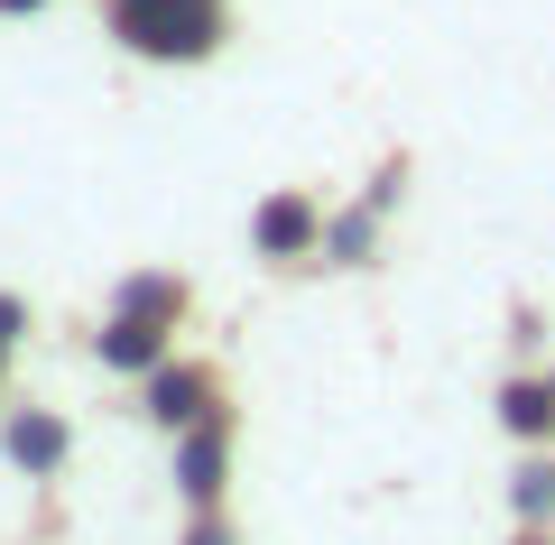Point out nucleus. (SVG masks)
Wrapping results in <instances>:
<instances>
[{
  "label": "nucleus",
  "instance_id": "nucleus-1",
  "mask_svg": "<svg viewBox=\"0 0 555 545\" xmlns=\"http://www.w3.org/2000/svg\"><path fill=\"white\" fill-rule=\"evenodd\" d=\"M222 28H232L222 0H112V38L130 47V56H149V65H195V56H214Z\"/></svg>",
  "mask_w": 555,
  "mask_h": 545
},
{
  "label": "nucleus",
  "instance_id": "nucleus-2",
  "mask_svg": "<svg viewBox=\"0 0 555 545\" xmlns=\"http://www.w3.org/2000/svg\"><path fill=\"white\" fill-rule=\"evenodd\" d=\"M315 241H324V222H315V204H306V195H269L250 213V250L259 259H306Z\"/></svg>",
  "mask_w": 555,
  "mask_h": 545
},
{
  "label": "nucleus",
  "instance_id": "nucleus-3",
  "mask_svg": "<svg viewBox=\"0 0 555 545\" xmlns=\"http://www.w3.org/2000/svg\"><path fill=\"white\" fill-rule=\"evenodd\" d=\"M222 463H232V434H222V416L185 426V453H177V490H185L195 508H214V490H222Z\"/></svg>",
  "mask_w": 555,
  "mask_h": 545
},
{
  "label": "nucleus",
  "instance_id": "nucleus-4",
  "mask_svg": "<svg viewBox=\"0 0 555 545\" xmlns=\"http://www.w3.org/2000/svg\"><path fill=\"white\" fill-rule=\"evenodd\" d=\"M204 407H214V379L204 371H149V416H158V426H204Z\"/></svg>",
  "mask_w": 555,
  "mask_h": 545
},
{
  "label": "nucleus",
  "instance_id": "nucleus-5",
  "mask_svg": "<svg viewBox=\"0 0 555 545\" xmlns=\"http://www.w3.org/2000/svg\"><path fill=\"white\" fill-rule=\"evenodd\" d=\"M93 351L112 361V371H158V361H167V324H149V314H112Z\"/></svg>",
  "mask_w": 555,
  "mask_h": 545
},
{
  "label": "nucleus",
  "instance_id": "nucleus-6",
  "mask_svg": "<svg viewBox=\"0 0 555 545\" xmlns=\"http://www.w3.org/2000/svg\"><path fill=\"white\" fill-rule=\"evenodd\" d=\"M0 444H10V463H20V471H56V463H65V416L28 407V416L0 426Z\"/></svg>",
  "mask_w": 555,
  "mask_h": 545
},
{
  "label": "nucleus",
  "instance_id": "nucleus-7",
  "mask_svg": "<svg viewBox=\"0 0 555 545\" xmlns=\"http://www.w3.org/2000/svg\"><path fill=\"white\" fill-rule=\"evenodd\" d=\"M500 426L509 434H555V389H537V379L500 389Z\"/></svg>",
  "mask_w": 555,
  "mask_h": 545
},
{
  "label": "nucleus",
  "instance_id": "nucleus-8",
  "mask_svg": "<svg viewBox=\"0 0 555 545\" xmlns=\"http://www.w3.org/2000/svg\"><path fill=\"white\" fill-rule=\"evenodd\" d=\"M177 306H185L177 277H130V287H120V314H149V324H167Z\"/></svg>",
  "mask_w": 555,
  "mask_h": 545
},
{
  "label": "nucleus",
  "instance_id": "nucleus-9",
  "mask_svg": "<svg viewBox=\"0 0 555 545\" xmlns=\"http://www.w3.org/2000/svg\"><path fill=\"white\" fill-rule=\"evenodd\" d=\"M324 259H343V269H361V259H371V213H343L334 232H324Z\"/></svg>",
  "mask_w": 555,
  "mask_h": 545
},
{
  "label": "nucleus",
  "instance_id": "nucleus-10",
  "mask_svg": "<svg viewBox=\"0 0 555 545\" xmlns=\"http://www.w3.org/2000/svg\"><path fill=\"white\" fill-rule=\"evenodd\" d=\"M518 508L546 518V508H555V471H518Z\"/></svg>",
  "mask_w": 555,
  "mask_h": 545
},
{
  "label": "nucleus",
  "instance_id": "nucleus-11",
  "mask_svg": "<svg viewBox=\"0 0 555 545\" xmlns=\"http://www.w3.org/2000/svg\"><path fill=\"white\" fill-rule=\"evenodd\" d=\"M20 324H28V314H20V296H0V361H10V342H20Z\"/></svg>",
  "mask_w": 555,
  "mask_h": 545
},
{
  "label": "nucleus",
  "instance_id": "nucleus-12",
  "mask_svg": "<svg viewBox=\"0 0 555 545\" xmlns=\"http://www.w3.org/2000/svg\"><path fill=\"white\" fill-rule=\"evenodd\" d=\"M185 545H232V536H222V518H204V527H195V536H185Z\"/></svg>",
  "mask_w": 555,
  "mask_h": 545
},
{
  "label": "nucleus",
  "instance_id": "nucleus-13",
  "mask_svg": "<svg viewBox=\"0 0 555 545\" xmlns=\"http://www.w3.org/2000/svg\"><path fill=\"white\" fill-rule=\"evenodd\" d=\"M0 10H10V20H28V10H47V0H0Z\"/></svg>",
  "mask_w": 555,
  "mask_h": 545
},
{
  "label": "nucleus",
  "instance_id": "nucleus-14",
  "mask_svg": "<svg viewBox=\"0 0 555 545\" xmlns=\"http://www.w3.org/2000/svg\"><path fill=\"white\" fill-rule=\"evenodd\" d=\"M546 389H555V379H546Z\"/></svg>",
  "mask_w": 555,
  "mask_h": 545
},
{
  "label": "nucleus",
  "instance_id": "nucleus-15",
  "mask_svg": "<svg viewBox=\"0 0 555 545\" xmlns=\"http://www.w3.org/2000/svg\"><path fill=\"white\" fill-rule=\"evenodd\" d=\"M528 545H537V536H528Z\"/></svg>",
  "mask_w": 555,
  "mask_h": 545
}]
</instances>
